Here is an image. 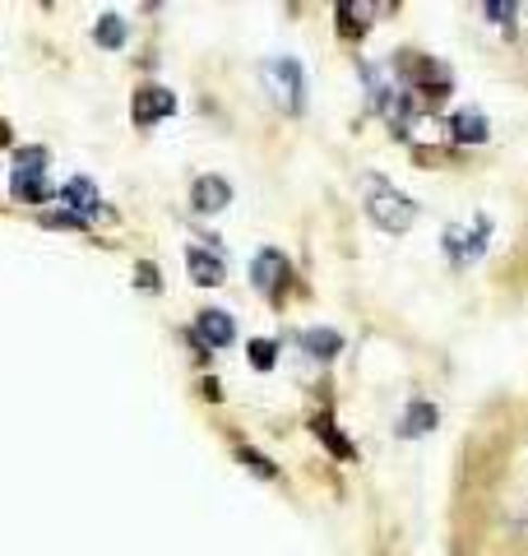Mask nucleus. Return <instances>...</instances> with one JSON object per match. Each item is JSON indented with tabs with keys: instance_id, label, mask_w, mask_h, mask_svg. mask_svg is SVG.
Here are the masks:
<instances>
[{
	"instance_id": "10",
	"label": "nucleus",
	"mask_w": 528,
	"mask_h": 556,
	"mask_svg": "<svg viewBox=\"0 0 528 556\" xmlns=\"http://www.w3.org/2000/svg\"><path fill=\"white\" fill-rule=\"evenodd\" d=\"M482 237H487V223H478V232L450 228V232H445V247H450V255H454V260H460V265H464L468 255H482Z\"/></svg>"
},
{
	"instance_id": "14",
	"label": "nucleus",
	"mask_w": 528,
	"mask_h": 556,
	"mask_svg": "<svg viewBox=\"0 0 528 556\" xmlns=\"http://www.w3.org/2000/svg\"><path fill=\"white\" fill-rule=\"evenodd\" d=\"M98 42L102 47H121V42H126V20H121V14H102V20H98Z\"/></svg>"
},
{
	"instance_id": "1",
	"label": "nucleus",
	"mask_w": 528,
	"mask_h": 556,
	"mask_svg": "<svg viewBox=\"0 0 528 556\" xmlns=\"http://www.w3.org/2000/svg\"><path fill=\"white\" fill-rule=\"evenodd\" d=\"M366 214H372V223L385 232H408L413 218H417V204L403 195L399 186L380 181V177H366Z\"/></svg>"
},
{
	"instance_id": "17",
	"label": "nucleus",
	"mask_w": 528,
	"mask_h": 556,
	"mask_svg": "<svg viewBox=\"0 0 528 556\" xmlns=\"http://www.w3.org/2000/svg\"><path fill=\"white\" fill-rule=\"evenodd\" d=\"M491 14V24H505V20H515V5H505V0H491V5H482Z\"/></svg>"
},
{
	"instance_id": "13",
	"label": "nucleus",
	"mask_w": 528,
	"mask_h": 556,
	"mask_svg": "<svg viewBox=\"0 0 528 556\" xmlns=\"http://www.w3.org/2000/svg\"><path fill=\"white\" fill-rule=\"evenodd\" d=\"M436 427V408L431 404H413L408 417H403V437H422V431Z\"/></svg>"
},
{
	"instance_id": "9",
	"label": "nucleus",
	"mask_w": 528,
	"mask_h": 556,
	"mask_svg": "<svg viewBox=\"0 0 528 556\" xmlns=\"http://www.w3.org/2000/svg\"><path fill=\"white\" fill-rule=\"evenodd\" d=\"M61 200L70 204V208H75V218L79 223H88V218H93L98 214V186L93 181H84V177H75V181H65V190H61Z\"/></svg>"
},
{
	"instance_id": "18",
	"label": "nucleus",
	"mask_w": 528,
	"mask_h": 556,
	"mask_svg": "<svg viewBox=\"0 0 528 556\" xmlns=\"http://www.w3.org/2000/svg\"><path fill=\"white\" fill-rule=\"evenodd\" d=\"M241 459H246V464H251V468H255V473H264V478H274V468H269V464H264V459L255 455V450H241Z\"/></svg>"
},
{
	"instance_id": "16",
	"label": "nucleus",
	"mask_w": 528,
	"mask_h": 556,
	"mask_svg": "<svg viewBox=\"0 0 528 556\" xmlns=\"http://www.w3.org/2000/svg\"><path fill=\"white\" fill-rule=\"evenodd\" d=\"M274 357H278V348H274L269 339H255V343H251V367H255V371H269Z\"/></svg>"
},
{
	"instance_id": "5",
	"label": "nucleus",
	"mask_w": 528,
	"mask_h": 556,
	"mask_svg": "<svg viewBox=\"0 0 528 556\" xmlns=\"http://www.w3.org/2000/svg\"><path fill=\"white\" fill-rule=\"evenodd\" d=\"M172 112H176V98L167 89H158V84H144V89L135 93V102H130L135 126H153V121H163Z\"/></svg>"
},
{
	"instance_id": "19",
	"label": "nucleus",
	"mask_w": 528,
	"mask_h": 556,
	"mask_svg": "<svg viewBox=\"0 0 528 556\" xmlns=\"http://www.w3.org/2000/svg\"><path fill=\"white\" fill-rule=\"evenodd\" d=\"M5 139H10V135H5V121H0V144H5Z\"/></svg>"
},
{
	"instance_id": "7",
	"label": "nucleus",
	"mask_w": 528,
	"mask_h": 556,
	"mask_svg": "<svg viewBox=\"0 0 528 556\" xmlns=\"http://www.w3.org/2000/svg\"><path fill=\"white\" fill-rule=\"evenodd\" d=\"M190 200H196L200 214H218V208L232 204V186H227L223 177H200L196 190H190Z\"/></svg>"
},
{
	"instance_id": "4",
	"label": "nucleus",
	"mask_w": 528,
	"mask_h": 556,
	"mask_svg": "<svg viewBox=\"0 0 528 556\" xmlns=\"http://www.w3.org/2000/svg\"><path fill=\"white\" fill-rule=\"evenodd\" d=\"M251 278H255V288L264 292V298H278V292L288 288V278H292V265L278 251H260L255 265H251Z\"/></svg>"
},
{
	"instance_id": "6",
	"label": "nucleus",
	"mask_w": 528,
	"mask_h": 556,
	"mask_svg": "<svg viewBox=\"0 0 528 556\" xmlns=\"http://www.w3.org/2000/svg\"><path fill=\"white\" fill-rule=\"evenodd\" d=\"M196 334L209 348H227V343L237 339V325H232L227 311H200V316H196Z\"/></svg>"
},
{
	"instance_id": "12",
	"label": "nucleus",
	"mask_w": 528,
	"mask_h": 556,
	"mask_svg": "<svg viewBox=\"0 0 528 556\" xmlns=\"http://www.w3.org/2000/svg\"><path fill=\"white\" fill-rule=\"evenodd\" d=\"M302 343H306V353H311V357H334V353L343 348V339L334 334V329H306Z\"/></svg>"
},
{
	"instance_id": "8",
	"label": "nucleus",
	"mask_w": 528,
	"mask_h": 556,
	"mask_svg": "<svg viewBox=\"0 0 528 556\" xmlns=\"http://www.w3.org/2000/svg\"><path fill=\"white\" fill-rule=\"evenodd\" d=\"M186 269H190V278H196L200 288H218L223 283V260L214 251H204V247L186 251Z\"/></svg>"
},
{
	"instance_id": "3",
	"label": "nucleus",
	"mask_w": 528,
	"mask_h": 556,
	"mask_svg": "<svg viewBox=\"0 0 528 556\" xmlns=\"http://www.w3.org/2000/svg\"><path fill=\"white\" fill-rule=\"evenodd\" d=\"M42 172H47V149H14V172H10L14 195L28 200V204H42L47 200Z\"/></svg>"
},
{
	"instance_id": "15",
	"label": "nucleus",
	"mask_w": 528,
	"mask_h": 556,
	"mask_svg": "<svg viewBox=\"0 0 528 556\" xmlns=\"http://www.w3.org/2000/svg\"><path fill=\"white\" fill-rule=\"evenodd\" d=\"M315 431H320V441H329V445H334V455H343V459L352 455V445L339 437V431H334V422H329V417H315Z\"/></svg>"
},
{
	"instance_id": "2",
	"label": "nucleus",
	"mask_w": 528,
	"mask_h": 556,
	"mask_svg": "<svg viewBox=\"0 0 528 556\" xmlns=\"http://www.w3.org/2000/svg\"><path fill=\"white\" fill-rule=\"evenodd\" d=\"M260 75H264V89L274 93L278 108H288V112L302 108L306 84H302V65H297L292 56H274V61H264V65H260Z\"/></svg>"
},
{
	"instance_id": "11",
	"label": "nucleus",
	"mask_w": 528,
	"mask_h": 556,
	"mask_svg": "<svg viewBox=\"0 0 528 556\" xmlns=\"http://www.w3.org/2000/svg\"><path fill=\"white\" fill-rule=\"evenodd\" d=\"M450 126H454V139H464V144H482L487 139V116L482 112H460Z\"/></svg>"
}]
</instances>
